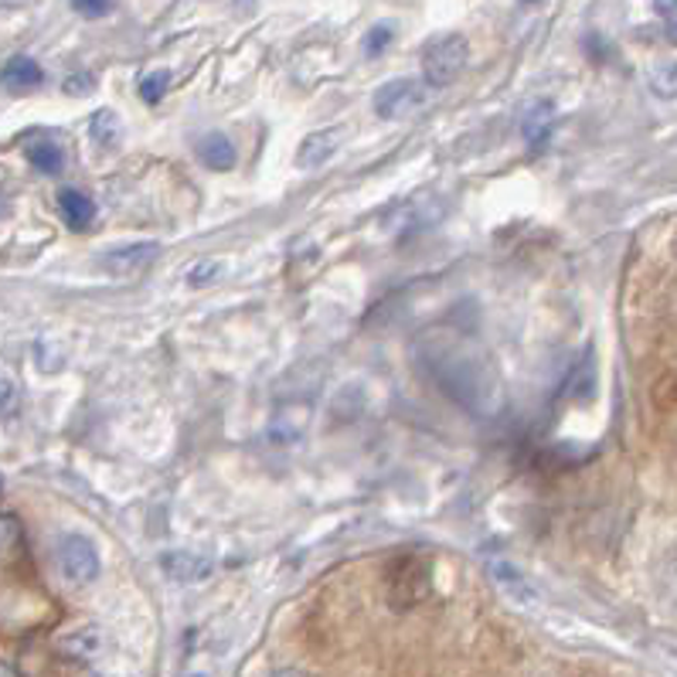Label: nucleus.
<instances>
[{
    "label": "nucleus",
    "mask_w": 677,
    "mask_h": 677,
    "mask_svg": "<svg viewBox=\"0 0 677 677\" xmlns=\"http://www.w3.org/2000/svg\"><path fill=\"white\" fill-rule=\"evenodd\" d=\"M221 272H225V266L221 262H198V266H191L188 269V287H211L215 279H221Z\"/></svg>",
    "instance_id": "obj_20"
},
{
    "label": "nucleus",
    "mask_w": 677,
    "mask_h": 677,
    "mask_svg": "<svg viewBox=\"0 0 677 677\" xmlns=\"http://www.w3.org/2000/svg\"><path fill=\"white\" fill-rule=\"evenodd\" d=\"M470 59V44L464 34H439L422 48V79L429 89H446L460 79Z\"/></svg>",
    "instance_id": "obj_2"
},
{
    "label": "nucleus",
    "mask_w": 677,
    "mask_h": 677,
    "mask_svg": "<svg viewBox=\"0 0 677 677\" xmlns=\"http://www.w3.org/2000/svg\"><path fill=\"white\" fill-rule=\"evenodd\" d=\"M28 160H31L34 171H41V175H59L62 171V150L54 147L51 140L28 143Z\"/></svg>",
    "instance_id": "obj_16"
},
{
    "label": "nucleus",
    "mask_w": 677,
    "mask_h": 677,
    "mask_svg": "<svg viewBox=\"0 0 677 677\" xmlns=\"http://www.w3.org/2000/svg\"><path fill=\"white\" fill-rule=\"evenodd\" d=\"M160 569L167 573V579H175V583H181V586H195V583L211 579L215 561H211L208 555L175 548V551H163V555H160Z\"/></svg>",
    "instance_id": "obj_7"
},
{
    "label": "nucleus",
    "mask_w": 677,
    "mask_h": 677,
    "mask_svg": "<svg viewBox=\"0 0 677 677\" xmlns=\"http://www.w3.org/2000/svg\"><path fill=\"white\" fill-rule=\"evenodd\" d=\"M272 677H310V674H303V670H297V667H279Z\"/></svg>",
    "instance_id": "obj_24"
},
{
    "label": "nucleus",
    "mask_w": 677,
    "mask_h": 677,
    "mask_svg": "<svg viewBox=\"0 0 677 677\" xmlns=\"http://www.w3.org/2000/svg\"><path fill=\"white\" fill-rule=\"evenodd\" d=\"M157 252H160V242H130V246L106 249L102 259H99V266H102L106 272H112V276L130 279V276L143 272V269L157 259Z\"/></svg>",
    "instance_id": "obj_6"
},
{
    "label": "nucleus",
    "mask_w": 677,
    "mask_h": 677,
    "mask_svg": "<svg viewBox=\"0 0 677 677\" xmlns=\"http://www.w3.org/2000/svg\"><path fill=\"white\" fill-rule=\"evenodd\" d=\"M89 137L102 147V150H117L123 143V120L117 109H96L89 120Z\"/></svg>",
    "instance_id": "obj_14"
},
{
    "label": "nucleus",
    "mask_w": 677,
    "mask_h": 677,
    "mask_svg": "<svg viewBox=\"0 0 677 677\" xmlns=\"http://www.w3.org/2000/svg\"><path fill=\"white\" fill-rule=\"evenodd\" d=\"M72 8H76L82 18L96 21V18H106V14L112 11V0H72Z\"/></svg>",
    "instance_id": "obj_21"
},
{
    "label": "nucleus",
    "mask_w": 677,
    "mask_h": 677,
    "mask_svg": "<svg viewBox=\"0 0 677 677\" xmlns=\"http://www.w3.org/2000/svg\"><path fill=\"white\" fill-rule=\"evenodd\" d=\"M59 211H62V218H66V225L72 232H82L96 218V201L89 195L76 191V188H66V191H59Z\"/></svg>",
    "instance_id": "obj_13"
},
{
    "label": "nucleus",
    "mask_w": 677,
    "mask_h": 677,
    "mask_svg": "<svg viewBox=\"0 0 677 677\" xmlns=\"http://www.w3.org/2000/svg\"><path fill=\"white\" fill-rule=\"evenodd\" d=\"M391 41H395V24H375V28L365 34L361 48H365L368 59H378V54H385V51H388V44H391Z\"/></svg>",
    "instance_id": "obj_18"
},
{
    "label": "nucleus",
    "mask_w": 677,
    "mask_h": 677,
    "mask_svg": "<svg viewBox=\"0 0 677 677\" xmlns=\"http://www.w3.org/2000/svg\"><path fill=\"white\" fill-rule=\"evenodd\" d=\"M0 487H4V477H0Z\"/></svg>",
    "instance_id": "obj_27"
},
{
    "label": "nucleus",
    "mask_w": 677,
    "mask_h": 677,
    "mask_svg": "<svg viewBox=\"0 0 677 677\" xmlns=\"http://www.w3.org/2000/svg\"><path fill=\"white\" fill-rule=\"evenodd\" d=\"M429 593V569H426V561L419 558H406L395 566L391 573V603L406 609L412 603H419L422 596Z\"/></svg>",
    "instance_id": "obj_5"
},
{
    "label": "nucleus",
    "mask_w": 677,
    "mask_h": 677,
    "mask_svg": "<svg viewBox=\"0 0 677 677\" xmlns=\"http://www.w3.org/2000/svg\"><path fill=\"white\" fill-rule=\"evenodd\" d=\"M41 82H44V72L34 59H28V54H14V59L0 69V86L11 92H28Z\"/></svg>",
    "instance_id": "obj_11"
},
{
    "label": "nucleus",
    "mask_w": 677,
    "mask_h": 677,
    "mask_svg": "<svg viewBox=\"0 0 677 677\" xmlns=\"http://www.w3.org/2000/svg\"><path fill=\"white\" fill-rule=\"evenodd\" d=\"M429 102V86L419 82V79H391L385 82L371 106L381 120H406V117H416V112Z\"/></svg>",
    "instance_id": "obj_3"
},
{
    "label": "nucleus",
    "mask_w": 677,
    "mask_h": 677,
    "mask_svg": "<svg viewBox=\"0 0 677 677\" xmlns=\"http://www.w3.org/2000/svg\"><path fill=\"white\" fill-rule=\"evenodd\" d=\"M0 677H21V674H18V667H11L8 660H0Z\"/></svg>",
    "instance_id": "obj_25"
},
{
    "label": "nucleus",
    "mask_w": 677,
    "mask_h": 677,
    "mask_svg": "<svg viewBox=\"0 0 677 677\" xmlns=\"http://www.w3.org/2000/svg\"><path fill=\"white\" fill-rule=\"evenodd\" d=\"M195 677H201V674H195Z\"/></svg>",
    "instance_id": "obj_28"
},
{
    "label": "nucleus",
    "mask_w": 677,
    "mask_h": 677,
    "mask_svg": "<svg viewBox=\"0 0 677 677\" xmlns=\"http://www.w3.org/2000/svg\"><path fill=\"white\" fill-rule=\"evenodd\" d=\"M198 160H201L205 167H211V171H232L236 160H239V153H236L232 140L225 137V133H205V137L198 140Z\"/></svg>",
    "instance_id": "obj_12"
},
{
    "label": "nucleus",
    "mask_w": 677,
    "mask_h": 677,
    "mask_svg": "<svg viewBox=\"0 0 677 677\" xmlns=\"http://www.w3.org/2000/svg\"><path fill=\"white\" fill-rule=\"evenodd\" d=\"M555 133V106L548 99H535L521 117V137L531 153H541Z\"/></svg>",
    "instance_id": "obj_8"
},
{
    "label": "nucleus",
    "mask_w": 677,
    "mask_h": 677,
    "mask_svg": "<svg viewBox=\"0 0 677 677\" xmlns=\"http://www.w3.org/2000/svg\"><path fill=\"white\" fill-rule=\"evenodd\" d=\"M106 647H109V640H106L102 627H96V624H89V627H76V630H69V634L59 640V650H62L69 660H79V664H86V660H99V657L106 654Z\"/></svg>",
    "instance_id": "obj_9"
},
{
    "label": "nucleus",
    "mask_w": 677,
    "mask_h": 677,
    "mask_svg": "<svg viewBox=\"0 0 677 677\" xmlns=\"http://www.w3.org/2000/svg\"><path fill=\"white\" fill-rule=\"evenodd\" d=\"M490 573H494V579H497L504 589H511L515 599H531V589H528L525 576H521L515 566H507V561H497V566H494Z\"/></svg>",
    "instance_id": "obj_17"
},
{
    "label": "nucleus",
    "mask_w": 677,
    "mask_h": 677,
    "mask_svg": "<svg viewBox=\"0 0 677 677\" xmlns=\"http://www.w3.org/2000/svg\"><path fill=\"white\" fill-rule=\"evenodd\" d=\"M167 86H171V72H150V76L140 79V99L150 102V106H157V102L163 99Z\"/></svg>",
    "instance_id": "obj_19"
},
{
    "label": "nucleus",
    "mask_w": 677,
    "mask_h": 677,
    "mask_svg": "<svg viewBox=\"0 0 677 677\" xmlns=\"http://www.w3.org/2000/svg\"><path fill=\"white\" fill-rule=\"evenodd\" d=\"M59 569L72 586H89L99 576V551L86 535H69L59 545Z\"/></svg>",
    "instance_id": "obj_4"
},
{
    "label": "nucleus",
    "mask_w": 677,
    "mask_h": 677,
    "mask_svg": "<svg viewBox=\"0 0 677 677\" xmlns=\"http://www.w3.org/2000/svg\"><path fill=\"white\" fill-rule=\"evenodd\" d=\"M525 4H538V0H525Z\"/></svg>",
    "instance_id": "obj_26"
},
{
    "label": "nucleus",
    "mask_w": 677,
    "mask_h": 677,
    "mask_svg": "<svg viewBox=\"0 0 677 677\" xmlns=\"http://www.w3.org/2000/svg\"><path fill=\"white\" fill-rule=\"evenodd\" d=\"M419 351L442 391L454 395L464 409L477 416H494L500 409V378L477 345L464 341V337H449V330H436Z\"/></svg>",
    "instance_id": "obj_1"
},
{
    "label": "nucleus",
    "mask_w": 677,
    "mask_h": 677,
    "mask_svg": "<svg viewBox=\"0 0 677 677\" xmlns=\"http://www.w3.org/2000/svg\"><path fill=\"white\" fill-rule=\"evenodd\" d=\"M66 89H69L72 96H79V92H92V79H89V76H86V79H82V76H76V79H69V82H66Z\"/></svg>",
    "instance_id": "obj_23"
},
{
    "label": "nucleus",
    "mask_w": 677,
    "mask_h": 677,
    "mask_svg": "<svg viewBox=\"0 0 677 677\" xmlns=\"http://www.w3.org/2000/svg\"><path fill=\"white\" fill-rule=\"evenodd\" d=\"M657 11L664 14V28H667V38H674V0H657Z\"/></svg>",
    "instance_id": "obj_22"
},
{
    "label": "nucleus",
    "mask_w": 677,
    "mask_h": 677,
    "mask_svg": "<svg viewBox=\"0 0 677 677\" xmlns=\"http://www.w3.org/2000/svg\"><path fill=\"white\" fill-rule=\"evenodd\" d=\"M337 143H341V127L333 130H317L310 137H303V147L297 153V163L313 171V167H323L333 153H337Z\"/></svg>",
    "instance_id": "obj_10"
},
{
    "label": "nucleus",
    "mask_w": 677,
    "mask_h": 677,
    "mask_svg": "<svg viewBox=\"0 0 677 677\" xmlns=\"http://www.w3.org/2000/svg\"><path fill=\"white\" fill-rule=\"evenodd\" d=\"M24 545V525L18 515H0V566L14 561Z\"/></svg>",
    "instance_id": "obj_15"
}]
</instances>
